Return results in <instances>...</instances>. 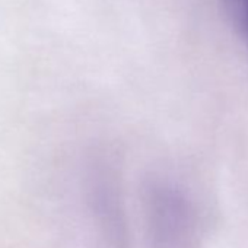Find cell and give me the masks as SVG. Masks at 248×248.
<instances>
[{
	"mask_svg": "<svg viewBox=\"0 0 248 248\" xmlns=\"http://www.w3.org/2000/svg\"><path fill=\"white\" fill-rule=\"evenodd\" d=\"M88 204L108 248H127L129 231L120 174L111 159L96 158L86 175Z\"/></svg>",
	"mask_w": 248,
	"mask_h": 248,
	"instance_id": "cell-2",
	"label": "cell"
},
{
	"mask_svg": "<svg viewBox=\"0 0 248 248\" xmlns=\"http://www.w3.org/2000/svg\"><path fill=\"white\" fill-rule=\"evenodd\" d=\"M143 209L154 248H196L199 213L190 196L167 180H152L143 193Z\"/></svg>",
	"mask_w": 248,
	"mask_h": 248,
	"instance_id": "cell-1",
	"label": "cell"
},
{
	"mask_svg": "<svg viewBox=\"0 0 248 248\" xmlns=\"http://www.w3.org/2000/svg\"><path fill=\"white\" fill-rule=\"evenodd\" d=\"M228 15L248 48V0H223Z\"/></svg>",
	"mask_w": 248,
	"mask_h": 248,
	"instance_id": "cell-3",
	"label": "cell"
}]
</instances>
